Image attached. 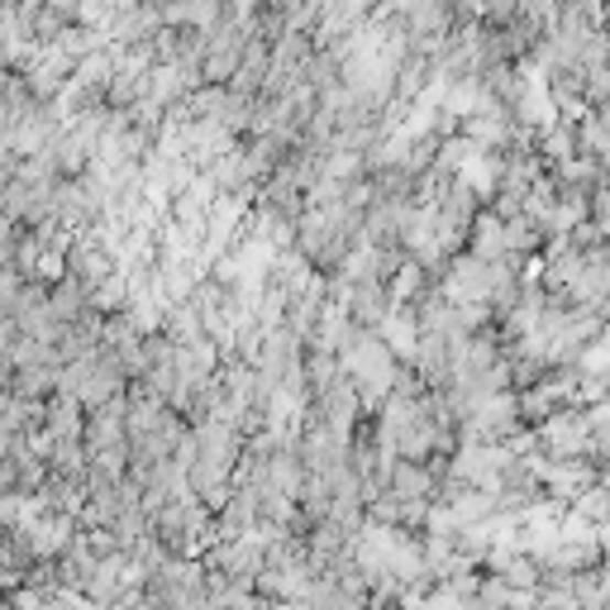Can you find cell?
Masks as SVG:
<instances>
[{
  "instance_id": "obj_1",
  "label": "cell",
  "mask_w": 610,
  "mask_h": 610,
  "mask_svg": "<svg viewBox=\"0 0 610 610\" xmlns=\"http://www.w3.org/2000/svg\"><path fill=\"white\" fill-rule=\"evenodd\" d=\"M540 439H544V458L548 462H573V458H587L591 454V420L582 405L554 415L548 425H540Z\"/></svg>"
},
{
  "instance_id": "obj_2",
  "label": "cell",
  "mask_w": 610,
  "mask_h": 610,
  "mask_svg": "<svg viewBox=\"0 0 610 610\" xmlns=\"http://www.w3.org/2000/svg\"><path fill=\"white\" fill-rule=\"evenodd\" d=\"M386 497H396L401 505H420V501H439V477H434L425 462H396V472H391V487Z\"/></svg>"
},
{
  "instance_id": "obj_3",
  "label": "cell",
  "mask_w": 610,
  "mask_h": 610,
  "mask_svg": "<svg viewBox=\"0 0 610 610\" xmlns=\"http://www.w3.org/2000/svg\"><path fill=\"white\" fill-rule=\"evenodd\" d=\"M468 253L482 258V263H501V258H511V249H505V220H501V215H491V210L477 215Z\"/></svg>"
},
{
  "instance_id": "obj_4",
  "label": "cell",
  "mask_w": 610,
  "mask_h": 610,
  "mask_svg": "<svg viewBox=\"0 0 610 610\" xmlns=\"http://www.w3.org/2000/svg\"><path fill=\"white\" fill-rule=\"evenodd\" d=\"M86 405L77 401V396H63V391H57V396L48 401V429L53 439H86Z\"/></svg>"
},
{
  "instance_id": "obj_5",
  "label": "cell",
  "mask_w": 610,
  "mask_h": 610,
  "mask_svg": "<svg viewBox=\"0 0 610 610\" xmlns=\"http://www.w3.org/2000/svg\"><path fill=\"white\" fill-rule=\"evenodd\" d=\"M448 505H454L458 525H462V530H472V525H487V520H497V515H501V491H477V487H462Z\"/></svg>"
},
{
  "instance_id": "obj_6",
  "label": "cell",
  "mask_w": 610,
  "mask_h": 610,
  "mask_svg": "<svg viewBox=\"0 0 610 610\" xmlns=\"http://www.w3.org/2000/svg\"><path fill=\"white\" fill-rule=\"evenodd\" d=\"M497 577H505L515 591H544V563L530 558V554H515Z\"/></svg>"
},
{
  "instance_id": "obj_7",
  "label": "cell",
  "mask_w": 610,
  "mask_h": 610,
  "mask_svg": "<svg viewBox=\"0 0 610 610\" xmlns=\"http://www.w3.org/2000/svg\"><path fill=\"white\" fill-rule=\"evenodd\" d=\"M544 239H548V235H544V229L534 225V220H525V215L505 225V249H511V258H534Z\"/></svg>"
},
{
  "instance_id": "obj_8",
  "label": "cell",
  "mask_w": 610,
  "mask_h": 610,
  "mask_svg": "<svg viewBox=\"0 0 610 610\" xmlns=\"http://www.w3.org/2000/svg\"><path fill=\"white\" fill-rule=\"evenodd\" d=\"M573 511L582 515V520H591V525H597V530H601V525H610V487H606V482L587 487L582 497L573 501Z\"/></svg>"
},
{
  "instance_id": "obj_9",
  "label": "cell",
  "mask_w": 610,
  "mask_h": 610,
  "mask_svg": "<svg viewBox=\"0 0 610 610\" xmlns=\"http://www.w3.org/2000/svg\"><path fill=\"white\" fill-rule=\"evenodd\" d=\"M468 610H497V606H482V601H472V606H468Z\"/></svg>"
},
{
  "instance_id": "obj_10",
  "label": "cell",
  "mask_w": 610,
  "mask_h": 610,
  "mask_svg": "<svg viewBox=\"0 0 610 610\" xmlns=\"http://www.w3.org/2000/svg\"><path fill=\"white\" fill-rule=\"evenodd\" d=\"M606 34H610V6H606Z\"/></svg>"
}]
</instances>
